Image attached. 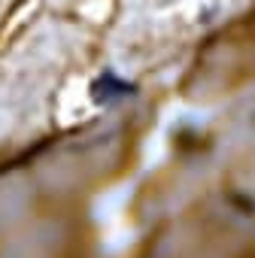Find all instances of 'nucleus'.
<instances>
[{
  "label": "nucleus",
  "instance_id": "1",
  "mask_svg": "<svg viewBox=\"0 0 255 258\" xmlns=\"http://www.w3.org/2000/svg\"><path fill=\"white\" fill-rule=\"evenodd\" d=\"M91 100L97 106H112V103H121L128 97H134L137 94V85L134 82H128L124 76H118L115 70H103L94 82H91Z\"/></svg>",
  "mask_w": 255,
  "mask_h": 258
}]
</instances>
